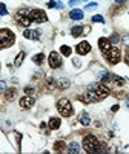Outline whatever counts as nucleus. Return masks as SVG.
Instances as JSON below:
<instances>
[{
  "label": "nucleus",
  "mask_w": 129,
  "mask_h": 154,
  "mask_svg": "<svg viewBox=\"0 0 129 154\" xmlns=\"http://www.w3.org/2000/svg\"><path fill=\"white\" fill-rule=\"evenodd\" d=\"M88 89L89 91H92L100 100H103V99H106L108 96H109V88L105 85V83H91L88 86Z\"/></svg>",
  "instance_id": "obj_4"
},
{
  "label": "nucleus",
  "mask_w": 129,
  "mask_h": 154,
  "mask_svg": "<svg viewBox=\"0 0 129 154\" xmlns=\"http://www.w3.org/2000/svg\"><path fill=\"white\" fill-rule=\"evenodd\" d=\"M60 119L58 117H51L49 122H48V126H49V130H58L60 128Z\"/></svg>",
  "instance_id": "obj_15"
},
{
  "label": "nucleus",
  "mask_w": 129,
  "mask_h": 154,
  "mask_svg": "<svg viewBox=\"0 0 129 154\" xmlns=\"http://www.w3.org/2000/svg\"><path fill=\"white\" fill-rule=\"evenodd\" d=\"M68 86H69V80H68V79H58V80H57V88L66 89Z\"/></svg>",
  "instance_id": "obj_22"
},
{
  "label": "nucleus",
  "mask_w": 129,
  "mask_h": 154,
  "mask_svg": "<svg viewBox=\"0 0 129 154\" xmlns=\"http://www.w3.org/2000/svg\"><path fill=\"white\" fill-rule=\"evenodd\" d=\"M57 86V80H54V79H46V89H49V91H52V89Z\"/></svg>",
  "instance_id": "obj_24"
},
{
  "label": "nucleus",
  "mask_w": 129,
  "mask_h": 154,
  "mask_svg": "<svg viewBox=\"0 0 129 154\" xmlns=\"http://www.w3.org/2000/svg\"><path fill=\"white\" fill-rule=\"evenodd\" d=\"M79 120H80V123H82L83 126L91 125V117H89V114H88V112H85V111L79 116Z\"/></svg>",
  "instance_id": "obj_16"
},
{
  "label": "nucleus",
  "mask_w": 129,
  "mask_h": 154,
  "mask_svg": "<svg viewBox=\"0 0 129 154\" xmlns=\"http://www.w3.org/2000/svg\"><path fill=\"white\" fill-rule=\"evenodd\" d=\"M32 62L35 63V65H42V63L45 62V54H43V53H40V54H35V56L32 57Z\"/></svg>",
  "instance_id": "obj_19"
},
{
  "label": "nucleus",
  "mask_w": 129,
  "mask_h": 154,
  "mask_svg": "<svg viewBox=\"0 0 129 154\" xmlns=\"http://www.w3.org/2000/svg\"><path fill=\"white\" fill-rule=\"evenodd\" d=\"M3 91H6V82L0 80V93H3Z\"/></svg>",
  "instance_id": "obj_29"
},
{
  "label": "nucleus",
  "mask_w": 129,
  "mask_h": 154,
  "mask_svg": "<svg viewBox=\"0 0 129 154\" xmlns=\"http://www.w3.org/2000/svg\"><path fill=\"white\" fill-rule=\"evenodd\" d=\"M49 66L52 68V69H57V68H60L62 66V57H60V54L58 53H56V51H52V53L49 54Z\"/></svg>",
  "instance_id": "obj_9"
},
{
  "label": "nucleus",
  "mask_w": 129,
  "mask_h": 154,
  "mask_svg": "<svg viewBox=\"0 0 129 154\" xmlns=\"http://www.w3.org/2000/svg\"><path fill=\"white\" fill-rule=\"evenodd\" d=\"M111 109H112V112H115V111H118V105H114V106H112Z\"/></svg>",
  "instance_id": "obj_36"
},
{
  "label": "nucleus",
  "mask_w": 129,
  "mask_h": 154,
  "mask_svg": "<svg viewBox=\"0 0 129 154\" xmlns=\"http://www.w3.org/2000/svg\"><path fill=\"white\" fill-rule=\"evenodd\" d=\"M16 96H17V89H16V88H9V89H6V91H5L6 100H14Z\"/></svg>",
  "instance_id": "obj_17"
},
{
  "label": "nucleus",
  "mask_w": 129,
  "mask_h": 154,
  "mask_svg": "<svg viewBox=\"0 0 129 154\" xmlns=\"http://www.w3.org/2000/svg\"><path fill=\"white\" fill-rule=\"evenodd\" d=\"M100 79H101V83H105L106 86H115V88H122L124 85V79L122 77L115 75L112 72H101L100 74Z\"/></svg>",
  "instance_id": "obj_2"
},
{
  "label": "nucleus",
  "mask_w": 129,
  "mask_h": 154,
  "mask_svg": "<svg viewBox=\"0 0 129 154\" xmlns=\"http://www.w3.org/2000/svg\"><path fill=\"white\" fill-rule=\"evenodd\" d=\"M115 2H126V0H115Z\"/></svg>",
  "instance_id": "obj_38"
},
{
  "label": "nucleus",
  "mask_w": 129,
  "mask_h": 154,
  "mask_svg": "<svg viewBox=\"0 0 129 154\" xmlns=\"http://www.w3.org/2000/svg\"><path fill=\"white\" fill-rule=\"evenodd\" d=\"M64 148H66V143H64L63 140H58V142H56V143H54V149H56L57 152H63V151H64Z\"/></svg>",
  "instance_id": "obj_20"
},
{
  "label": "nucleus",
  "mask_w": 129,
  "mask_h": 154,
  "mask_svg": "<svg viewBox=\"0 0 129 154\" xmlns=\"http://www.w3.org/2000/svg\"><path fill=\"white\" fill-rule=\"evenodd\" d=\"M75 51H77L79 56H85V54H88L89 51H91V45H89L88 42H80L79 45L75 46Z\"/></svg>",
  "instance_id": "obj_12"
},
{
  "label": "nucleus",
  "mask_w": 129,
  "mask_h": 154,
  "mask_svg": "<svg viewBox=\"0 0 129 154\" xmlns=\"http://www.w3.org/2000/svg\"><path fill=\"white\" fill-rule=\"evenodd\" d=\"M57 109L60 112L62 117H71L74 109H72V105H71V102L68 99H60L57 102Z\"/></svg>",
  "instance_id": "obj_5"
},
{
  "label": "nucleus",
  "mask_w": 129,
  "mask_h": 154,
  "mask_svg": "<svg viewBox=\"0 0 129 154\" xmlns=\"http://www.w3.org/2000/svg\"><path fill=\"white\" fill-rule=\"evenodd\" d=\"M126 106H128V108H129V99H128V100H126Z\"/></svg>",
  "instance_id": "obj_37"
},
{
  "label": "nucleus",
  "mask_w": 129,
  "mask_h": 154,
  "mask_svg": "<svg viewBox=\"0 0 129 154\" xmlns=\"http://www.w3.org/2000/svg\"><path fill=\"white\" fill-rule=\"evenodd\" d=\"M31 19H32V22H37V23H45L48 20L45 11H42V9H31Z\"/></svg>",
  "instance_id": "obj_8"
},
{
  "label": "nucleus",
  "mask_w": 129,
  "mask_h": 154,
  "mask_svg": "<svg viewBox=\"0 0 129 154\" xmlns=\"http://www.w3.org/2000/svg\"><path fill=\"white\" fill-rule=\"evenodd\" d=\"M38 35H40V32H38V31H35V29H26V31L23 32V37L29 38V40H37V38H38Z\"/></svg>",
  "instance_id": "obj_13"
},
{
  "label": "nucleus",
  "mask_w": 129,
  "mask_h": 154,
  "mask_svg": "<svg viewBox=\"0 0 129 154\" xmlns=\"http://www.w3.org/2000/svg\"><path fill=\"white\" fill-rule=\"evenodd\" d=\"M25 93H26V94H34V88L26 86V88H25Z\"/></svg>",
  "instance_id": "obj_30"
},
{
  "label": "nucleus",
  "mask_w": 129,
  "mask_h": 154,
  "mask_svg": "<svg viewBox=\"0 0 129 154\" xmlns=\"http://www.w3.org/2000/svg\"><path fill=\"white\" fill-rule=\"evenodd\" d=\"M19 103H20V106H22V108H25V109H29V108L35 103V99H34L32 96H23V97L20 99Z\"/></svg>",
  "instance_id": "obj_10"
},
{
  "label": "nucleus",
  "mask_w": 129,
  "mask_h": 154,
  "mask_svg": "<svg viewBox=\"0 0 129 154\" xmlns=\"http://www.w3.org/2000/svg\"><path fill=\"white\" fill-rule=\"evenodd\" d=\"M83 26H80V25H77V26H74L72 29H71V34H72V37H80L82 34H83Z\"/></svg>",
  "instance_id": "obj_18"
},
{
  "label": "nucleus",
  "mask_w": 129,
  "mask_h": 154,
  "mask_svg": "<svg viewBox=\"0 0 129 154\" xmlns=\"http://www.w3.org/2000/svg\"><path fill=\"white\" fill-rule=\"evenodd\" d=\"M8 14V9L5 6V3H0V16H6Z\"/></svg>",
  "instance_id": "obj_26"
},
{
  "label": "nucleus",
  "mask_w": 129,
  "mask_h": 154,
  "mask_svg": "<svg viewBox=\"0 0 129 154\" xmlns=\"http://www.w3.org/2000/svg\"><path fill=\"white\" fill-rule=\"evenodd\" d=\"M16 20L19 22V25H22V26L25 28H28L32 19H31V11L26 9V8H23V9H19L17 11V14H16Z\"/></svg>",
  "instance_id": "obj_6"
},
{
  "label": "nucleus",
  "mask_w": 129,
  "mask_h": 154,
  "mask_svg": "<svg viewBox=\"0 0 129 154\" xmlns=\"http://www.w3.org/2000/svg\"><path fill=\"white\" fill-rule=\"evenodd\" d=\"M56 5H57V0H51V2L48 3V6H49V8H54Z\"/></svg>",
  "instance_id": "obj_32"
},
{
  "label": "nucleus",
  "mask_w": 129,
  "mask_h": 154,
  "mask_svg": "<svg viewBox=\"0 0 129 154\" xmlns=\"http://www.w3.org/2000/svg\"><path fill=\"white\" fill-rule=\"evenodd\" d=\"M72 62H74V65H75L77 68H79V66H80V60H79V59H74Z\"/></svg>",
  "instance_id": "obj_34"
},
{
  "label": "nucleus",
  "mask_w": 129,
  "mask_h": 154,
  "mask_svg": "<svg viewBox=\"0 0 129 154\" xmlns=\"http://www.w3.org/2000/svg\"><path fill=\"white\" fill-rule=\"evenodd\" d=\"M92 22H98V23H105V19H103L101 16H94V17H92Z\"/></svg>",
  "instance_id": "obj_27"
},
{
  "label": "nucleus",
  "mask_w": 129,
  "mask_h": 154,
  "mask_svg": "<svg viewBox=\"0 0 129 154\" xmlns=\"http://www.w3.org/2000/svg\"><path fill=\"white\" fill-rule=\"evenodd\" d=\"M124 62L128 63V65H129V51H128V53H126V57H124Z\"/></svg>",
  "instance_id": "obj_35"
},
{
  "label": "nucleus",
  "mask_w": 129,
  "mask_h": 154,
  "mask_svg": "<svg viewBox=\"0 0 129 154\" xmlns=\"http://www.w3.org/2000/svg\"><path fill=\"white\" fill-rule=\"evenodd\" d=\"M109 40H111V43H118V42H120V37L114 34V35H112V38H109Z\"/></svg>",
  "instance_id": "obj_28"
},
{
  "label": "nucleus",
  "mask_w": 129,
  "mask_h": 154,
  "mask_svg": "<svg viewBox=\"0 0 129 154\" xmlns=\"http://www.w3.org/2000/svg\"><path fill=\"white\" fill-rule=\"evenodd\" d=\"M69 152H74V154H79V152H82V149H80V146H79V143H75V142H72V143H69Z\"/></svg>",
  "instance_id": "obj_23"
},
{
  "label": "nucleus",
  "mask_w": 129,
  "mask_h": 154,
  "mask_svg": "<svg viewBox=\"0 0 129 154\" xmlns=\"http://www.w3.org/2000/svg\"><path fill=\"white\" fill-rule=\"evenodd\" d=\"M98 48L101 49V53L105 54V53H108V51L112 48V43H111L109 38H106V37H101V38H98Z\"/></svg>",
  "instance_id": "obj_11"
},
{
  "label": "nucleus",
  "mask_w": 129,
  "mask_h": 154,
  "mask_svg": "<svg viewBox=\"0 0 129 154\" xmlns=\"http://www.w3.org/2000/svg\"><path fill=\"white\" fill-rule=\"evenodd\" d=\"M14 42H16L14 32L9 29H0V49L9 48L11 45H14Z\"/></svg>",
  "instance_id": "obj_3"
},
{
  "label": "nucleus",
  "mask_w": 129,
  "mask_h": 154,
  "mask_svg": "<svg viewBox=\"0 0 129 154\" xmlns=\"http://www.w3.org/2000/svg\"><path fill=\"white\" fill-rule=\"evenodd\" d=\"M92 8H97V3H89L86 6V9H92Z\"/></svg>",
  "instance_id": "obj_33"
},
{
  "label": "nucleus",
  "mask_w": 129,
  "mask_h": 154,
  "mask_svg": "<svg viewBox=\"0 0 129 154\" xmlns=\"http://www.w3.org/2000/svg\"><path fill=\"white\" fill-rule=\"evenodd\" d=\"M80 2H82V0H69V5L71 6H75V5H79Z\"/></svg>",
  "instance_id": "obj_31"
},
{
  "label": "nucleus",
  "mask_w": 129,
  "mask_h": 154,
  "mask_svg": "<svg viewBox=\"0 0 129 154\" xmlns=\"http://www.w3.org/2000/svg\"><path fill=\"white\" fill-rule=\"evenodd\" d=\"M83 148L86 152H103L105 151V145H101L98 142V139L91 134L83 139Z\"/></svg>",
  "instance_id": "obj_1"
},
{
  "label": "nucleus",
  "mask_w": 129,
  "mask_h": 154,
  "mask_svg": "<svg viewBox=\"0 0 129 154\" xmlns=\"http://www.w3.org/2000/svg\"><path fill=\"white\" fill-rule=\"evenodd\" d=\"M60 53H62L63 56L69 57V56H71V53H72V49H71L68 45H63V46H60Z\"/></svg>",
  "instance_id": "obj_25"
},
{
  "label": "nucleus",
  "mask_w": 129,
  "mask_h": 154,
  "mask_svg": "<svg viewBox=\"0 0 129 154\" xmlns=\"http://www.w3.org/2000/svg\"><path fill=\"white\" fill-rule=\"evenodd\" d=\"M105 56V59L111 63V65H115V63H118L120 62V57H122V53H120V49L117 46H112L108 53L103 54Z\"/></svg>",
  "instance_id": "obj_7"
},
{
  "label": "nucleus",
  "mask_w": 129,
  "mask_h": 154,
  "mask_svg": "<svg viewBox=\"0 0 129 154\" xmlns=\"http://www.w3.org/2000/svg\"><path fill=\"white\" fill-rule=\"evenodd\" d=\"M23 60H25V51H20V53L17 54V57H16V60H14V65L16 66H20L22 63H23Z\"/></svg>",
  "instance_id": "obj_21"
},
{
  "label": "nucleus",
  "mask_w": 129,
  "mask_h": 154,
  "mask_svg": "<svg viewBox=\"0 0 129 154\" xmlns=\"http://www.w3.org/2000/svg\"><path fill=\"white\" fill-rule=\"evenodd\" d=\"M69 17H71L72 20H82V19L85 17V12H83L82 9H72V11L69 12Z\"/></svg>",
  "instance_id": "obj_14"
}]
</instances>
